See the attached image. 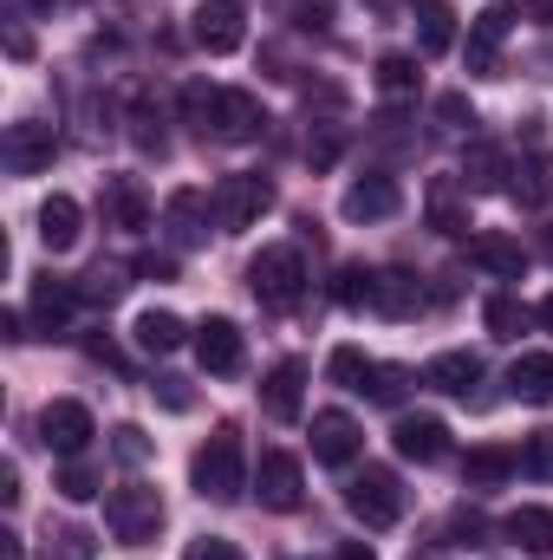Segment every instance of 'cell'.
I'll return each mask as SVG.
<instances>
[{"label": "cell", "instance_id": "cell-3", "mask_svg": "<svg viewBox=\"0 0 553 560\" xmlns=\"http://www.w3.org/2000/svg\"><path fill=\"white\" fill-rule=\"evenodd\" d=\"M248 287H255V300L268 306V313H293L299 306V293H306V261H299V248H261L255 261H248Z\"/></svg>", "mask_w": 553, "mask_h": 560}, {"label": "cell", "instance_id": "cell-52", "mask_svg": "<svg viewBox=\"0 0 553 560\" xmlns=\"http://www.w3.org/2000/svg\"><path fill=\"white\" fill-rule=\"evenodd\" d=\"M534 319H541V326H548V332H553V293H548V300H541V306H534Z\"/></svg>", "mask_w": 553, "mask_h": 560}, {"label": "cell", "instance_id": "cell-23", "mask_svg": "<svg viewBox=\"0 0 553 560\" xmlns=\"http://www.w3.org/2000/svg\"><path fill=\"white\" fill-rule=\"evenodd\" d=\"M502 535H508L521 555L553 560V509H515V515L502 522Z\"/></svg>", "mask_w": 553, "mask_h": 560}, {"label": "cell", "instance_id": "cell-6", "mask_svg": "<svg viewBox=\"0 0 553 560\" xmlns=\"http://www.w3.org/2000/svg\"><path fill=\"white\" fill-rule=\"evenodd\" d=\"M268 209H274V183H268V176L235 170V176H222V183H215V222H222V235L255 229Z\"/></svg>", "mask_w": 553, "mask_h": 560}, {"label": "cell", "instance_id": "cell-11", "mask_svg": "<svg viewBox=\"0 0 553 560\" xmlns=\"http://www.w3.org/2000/svg\"><path fill=\"white\" fill-rule=\"evenodd\" d=\"M358 450H365V430H358L352 411H319V418H313V463L345 469Z\"/></svg>", "mask_w": 553, "mask_h": 560}, {"label": "cell", "instance_id": "cell-18", "mask_svg": "<svg viewBox=\"0 0 553 560\" xmlns=\"http://www.w3.org/2000/svg\"><path fill=\"white\" fill-rule=\"evenodd\" d=\"M79 235H85V209L72 196H46L39 202V242H46V255H72Z\"/></svg>", "mask_w": 553, "mask_h": 560}, {"label": "cell", "instance_id": "cell-54", "mask_svg": "<svg viewBox=\"0 0 553 560\" xmlns=\"http://www.w3.org/2000/svg\"><path fill=\"white\" fill-rule=\"evenodd\" d=\"M528 13H553V0H528Z\"/></svg>", "mask_w": 553, "mask_h": 560}, {"label": "cell", "instance_id": "cell-26", "mask_svg": "<svg viewBox=\"0 0 553 560\" xmlns=\"http://www.w3.org/2000/svg\"><path fill=\"white\" fill-rule=\"evenodd\" d=\"M508 392H515L521 405H548L553 398V352H521V359L508 365Z\"/></svg>", "mask_w": 553, "mask_h": 560}, {"label": "cell", "instance_id": "cell-21", "mask_svg": "<svg viewBox=\"0 0 553 560\" xmlns=\"http://www.w3.org/2000/svg\"><path fill=\"white\" fill-rule=\"evenodd\" d=\"M469 261H475L482 275H495V280H521V268H528L521 242H515V235H502V229H482V235L469 242Z\"/></svg>", "mask_w": 553, "mask_h": 560}, {"label": "cell", "instance_id": "cell-44", "mask_svg": "<svg viewBox=\"0 0 553 560\" xmlns=\"http://www.w3.org/2000/svg\"><path fill=\"white\" fill-rule=\"evenodd\" d=\"M150 392H156V405H163V411H189V405H196V392H189V378H156Z\"/></svg>", "mask_w": 553, "mask_h": 560}, {"label": "cell", "instance_id": "cell-5", "mask_svg": "<svg viewBox=\"0 0 553 560\" xmlns=\"http://www.w3.org/2000/svg\"><path fill=\"white\" fill-rule=\"evenodd\" d=\"M345 509H352V522H365L372 535H378V528H398V522H404V482H398L391 469H358V476L345 482Z\"/></svg>", "mask_w": 553, "mask_h": 560}, {"label": "cell", "instance_id": "cell-41", "mask_svg": "<svg viewBox=\"0 0 553 560\" xmlns=\"http://www.w3.org/2000/svg\"><path fill=\"white\" fill-rule=\"evenodd\" d=\"M118 293H125V275H118V268H92V275L79 280V300H98V306H111Z\"/></svg>", "mask_w": 553, "mask_h": 560}, {"label": "cell", "instance_id": "cell-9", "mask_svg": "<svg viewBox=\"0 0 553 560\" xmlns=\"http://www.w3.org/2000/svg\"><path fill=\"white\" fill-rule=\"evenodd\" d=\"M255 495H261V509L293 515V509H299V495H306L299 456H286V450H261V463H255Z\"/></svg>", "mask_w": 553, "mask_h": 560}, {"label": "cell", "instance_id": "cell-30", "mask_svg": "<svg viewBox=\"0 0 553 560\" xmlns=\"http://www.w3.org/2000/svg\"><path fill=\"white\" fill-rule=\"evenodd\" d=\"M508 176H515V183H508V196H515L521 209H541V202L553 196V170H548V156H521V163H515Z\"/></svg>", "mask_w": 553, "mask_h": 560}, {"label": "cell", "instance_id": "cell-8", "mask_svg": "<svg viewBox=\"0 0 553 560\" xmlns=\"http://www.w3.org/2000/svg\"><path fill=\"white\" fill-rule=\"evenodd\" d=\"M92 436H98V423H92V411H85L79 398H52V405L39 411V443H46L52 456H85Z\"/></svg>", "mask_w": 553, "mask_h": 560}, {"label": "cell", "instance_id": "cell-12", "mask_svg": "<svg viewBox=\"0 0 553 560\" xmlns=\"http://www.w3.org/2000/svg\"><path fill=\"white\" fill-rule=\"evenodd\" d=\"M52 150H59V131H52V125H39V118H26V125H13V131H7L0 163H7L13 176H39V170L52 163Z\"/></svg>", "mask_w": 553, "mask_h": 560}, {"label": "cell", "instance_id": "cell-7", "mask_svg": "<svg viewBox=\"0 0 553 560\" xmlns=\"http://www.w3.org/2000/svg\"><path fill=\"white\" fill-rule=\"evenodd\" d=\"M196 26V46L202 52H215V59H228V52H242L248 46V20H242V0H202L196 13H189Z\"/></svg>", "mask_w": 553, "mask_h": 560}, {"label": "cell", "instance_id": "cell-34", "mask_svg": "<svg viewBox=\"0 0 553 560\" xmlns=\"http://www.w3.org/2000/svg\"><path fill=\"white\" fill-rule=\"evenodd\" d=\"M482 326H489L495 339H521V332H528V306L508 300V293H495V300L482 306Z\"/></svg>", "mask_w": 553, "mask_h": 560}, {"label": "cell", "instance_id": "cell-43", "mask_svg": "<svg viewBox=\"0 0 553 560\" xmlns=\"http://www.w3.org/2000/svg\"><path fill=\"white\" fill-rule=\"evenodd\" d=\"M183 560H248L235 541H222V535H196L189 548H183Z\"/></svg>", "mask_w": 553, "mask_h": 560}, {"label": "cell", "instance_id": "cell-32", "mask_svg": "<svg viewBox=\"0 0 553 560\" xmlns=\"http://www.w3.org/2000/svg\"><path fill=\"white\" fill-rule=\"evenodd\" d=\"M416 85H423V72H416L411 52H385V59H378V92H385V98H411Z\"/></svg>", "mask_w": 553, "mask_h": 560}, {"label": "cell", "instance_id": "cell-27", "mask_svg": "<svg viewBox=\"0 0 553 560\" xmlns=\"http://www.w3.org/2000/svg\"><path fill=\"white\" fill-rule=\"evenodd\" d=\"M372 306H378L385 319H411L416 306H423V287H416L411 268H385V275H378V293H372Z\"/></svg>", "mask_w": 553, "mask_h": 560}, {"label": "cell", "instance_id": "cell-37", "mask_svg": "<svg viewBox=\"0 0 553 560\" xmlns=\"http://www.w3.org/2000/svg\"><path fill=\"white\" fill-rule=\"evenodd\" d=\"M131 143L163 156V112H156V98H150V92H138V105H131Z\"/></svg>", "mask_w": 553, "mask_h": 560}, {"label": "cell", "instance_id": "cell-4", "mask_svg": "<svg viewBox=\"0 0 553 560\" xmlns=\"http://www.w3.org/2000/svg\"><path fill=\"white\" fill-rule=\"evenodd\" d=\"M105 528H111L125 548L156 541V528H163V495H156L150 482H118V489L105 495Z\"/></svg>", "mask_w": 553, "mask_h": 560}, {"label": "cell", "instance_id": "cell-51", "mask_svg": "<svg viewBox=\"0 0 553 560\" xmlns=\"http://www.w3.org/2000/svg\"><path fill=\"white\" fill-rule=\"evenodd\" d=\"M339 560H378V555H372V541H345V548H339Z\"/></svg>", "mask_w": 553, "mask_h": 560}, {"label": "cell", "instance_id": "cell-35", "mask_svg": "<svg viewBox=\"0 0 553 560\" xmlns=\"http://www.w3.org/2000/svg\"><path fill=\"white\" fill-rule=\"evenodd\" d=\"M52 489H59L66 502H92V495H98V469H92L85 456H66V463H59V482H52Z\"/></svg>", "mask_w": 553, "mask_h": 560}, {"label": "cell", "instance_id": "cell-53", "mask_svg": "<svg viewBox=\"0 0 553 560\" xmlns=\"http://www.w3.org/2000/svg\"><path fill=\"white\" fill-rule=\"evenodd\" d=\"M541 261H553V229H541Z\"/></svg>", "mask_w": 553, "mask_h": 560}, {"label": "cell", "instance_id": "cell-49", "mask_svg": "<svg viewBox=\"0 0 553 560\" xmlns=\"http://www.w3.org/2000/svg\"><path fill=\"white\" fill-rule=\"evenodd\" d=\"M0 502H7V509H13V502H20V469H13V463H7V469H0Z\"/></svg>", "mask_w": 553, "mask_h": 560}, {"label": "cell", "instance_id": "cell-55", "mask_svg": "<svg viewBox=\"0 0 553 560\" xmlns=\"http://www.w3.org/2000/svg\"><path fill=\"white\" fill-rule=\"evenodd\" d=\"M33 7H52V0H33Z\"/></svg>", "mask_w": 553, "mask_h": 560}, {"label": "cell", "instance_id": "cell-25", "mask_svg": "<svg viewBox=\"0 0 553 560\" xmlns=\"http://www.w3.org/2000/svg\"><path fill=\"white\" fill-rule=\"evenodd\" d=\"M515 469H521V450H502V443H482V450L462 456V482H469V489H495V482H508Z\"/></svg>", "mask_w": 553, "mask_h": 560}, {"label": "cell", "instance_id": "cell-42", "mask_svg": "<svg viewBox=\"0 0 553 560\" xmlns=\"http://www.w3.org/2000/svg\"><path fill=\"white\" fill-rule=\"evenodd\" d=\"M92 555H98V541L85 528H59L52 535V560H92Z\"/></svg>", "mask_w": 553, "mask_h": 560}, {"label": "cell", "instance_id": "cell-50", "mask_svg": "<svg viewBox=\"0 0 553 560\" xmlns=\"http://www.w3.org/2000/svg\"><path fill=\"white\" fill-rule=\"evenodd\" d=\"M0 560H26V548H20V535H13V528H0Z\"/></svg>", "mask_w": 553, "mask_h": 560}, {"label": "cell", "instance_id": "cell-48", "mask_svg": "<svg viewBox=\"0 0 553 560\" xmlns=\"http://www.w3.org/2000/svg\"><path fill=\"white\" fill-rule=\"evenodd\" d=\"M85 352H92V359H98V365H125V352H118V346H111V339H85Z\"/></svg>", "mask_w": 553, "mask_h": 560}, {"label": "cell", "instance_id": "cell-10", "mask_svg": "<svg viewBox=\"0 0 553 560\" xmlns=\"http://www.w3.org/2000/svg\"><path fill=\"white\" fill-rule=\"evenodd\" d=\"M196 359H202V372L209 378H235L242 365H248V339H242V326L235 319H202L196 326Z\"/></svg>", "mask_w": 553, "mask_h": 560}, {"label": "cell", "instance_id": "cell-24", "mask_svg": "<svg viewBox=\"0 0 553 560\" xmlns=\"http://www.w3.org/2000/svg\"><path fill=\"white\" fill-rule=\"evenodd\" d=\"M423 378H430L436 392H449V398H469L475 378H482V359H475V352H436V359L423 365Z\"/></svg>", "mask_w": 553, "mask_h": 560}, {"label": "cell", "instance_id": "cell-28", "mask_svg": "<svg viewBox=\"0 0 553 560\" xmlns=\"http://www.w3.org/2000/svg\"><path fill=\"white\" fill-rule=\"evenodd\" d=\"M131 339H138V352H150V359H163V352H176V346L189 339V326H183L176 313H163V306H150V313H138V326H131Z\"/></svg>", "mask_w": 553, "mask_h": 560}, {"label": "cell", "instance_id": "cell-16", "mask_svg": "<svg viewBox=\"0 0 553 560\" xmlns=\"http://www.w3.org/2000/svg\"><path fill=\"white\" fill-rule=\"evenodd\" d=\"M521 20V7H489V13H475V26H469V72L475 79H489L495 72V59H502V39H508V26Z\"/></svg>", "mask_w": 553, "mask_h": 560}, {"label": "cell", "instance_id": "cell-36", "mask_svg": "<svg viewBox=\"0 0 553 560\" xmlns=\"http://www.w3.org/2000/svg\"><path fill=\"white\" fill-rule=\"evenodd\" d=\"M372 293H378V275L358 268V261H345L339 280H332V300H339V306H372Z\"/></svg>", "mask_w": 553, "mask_h": 560}, {"label": "cell", "instance_id": "cell-38", "mask_svg": "<svg viewBox=\"0 0 553 560\" xmlns=\"http://www.w3.org/2000/svg\"><path fill=\"white\" fill-rule=\"evenodd\" d=\"M332 13H339V0H286V20H293L299 33H326Z\"/></svg>", "mask_w": 553, "mask_h": 560}, {"label": "cell", "instance_id": "cell-29", "mask_svg": "<svg viewBox=\"0 0 553 560\" xmlns=\"http://www.w3.org/2000/svg\"><path fill=\"white\" fill-rule=\"evenodd\" d=\"M456 46V13L443 0H416V52H449Z\"/></svg>", "mask_w": 553, "mask_h": 560}, {"label": "cell", "instance_id": "cell-13", "mask_svg": "<svg viewBox=\"0 0 553 560\" xmlns=\"http://www.w3.org/2000/svg\"><path fill=\"white\" fill-rule=\"evenodd\" d=\"M339 209H345V222H385V215L404 209V189H398V176H378V170H372V176H358V183L345 189Z\"/></svg>", "mask_w": 553, "mask_h": 560}, {"label": "cell", "instance_id": "cell-39", "mask_svg": "<svg viewBox=\"0 0 553 560\" xmlns=\"http://www.w3.org/2000/svg\"><path fill=\"white\" fill-rule=\"evenodd\" d=\"M404 392H411V372H404V365H378L365 398H378V405H404Z\"/></svg>", "mask_w": 553, "mask_h": 560}, {"label": "cell", "instance_id": "cell-2", "mask_svg": "<svg viewBox=\"0 0 553 560\" xmlns=\"http://www.w3.org/2000/svg\"><path fill=\"white\" fill-rule=\"evenodd\" d=\"M189 482H196V495L202 502H242V489L255 482L248 476V450H242V430L235 423H215V436L196 450V463H189Z\"/></svg>", "mask_w": 553, "mask_h": 560}, {"label": "cell", "instance_id": "cell-17", "mask_svg": "<svg viewBox=\"0 0 553 560\" xmlns=\"http://www.w3.org/2000/svg\"><path fill=\"white\" fill-rule=\"evenodd\" d=\"M462 189H469L462 176H430V189H423V215H430L436 235H469V196H462Z\"/></svg>", "mask_w": 553, "mask_h": 560}, {"label": "cell", "instance_id": "cell-20", "mask_svg": "<svg viewBox=\"0 0 553 560\" xmlns=\"http://www.w3.org/2000/svg\"><path fill=\"white\" fill-rule=\"evenodd\" d=\"M391 443H398L404 463H443L449 456V423L443 418H398Z\"/></svg>", "mask_w": 553, "mask_h": 560}, {"label": "cell", "instance_id": "cell-46", "mask_svg": "<svg viewBox=\"0 0 553 560\" xmlns=\"http://www.w3.org/2000/svg\"><path fill=\"white\" fill-rule=\"evenodd\" d=\"M436 118H443L449 131H462V125H475V118H469V98H462V92H443V98H436Z\"/></svg>", "mask_w": 553, "mask_h": 560}, {"label": "cell", "instance_id": "cell-45", "mask_svg": "<svg viewBox=\"0 0 553 560\" xmlns=\"http://www.w3.org/2000/svg\"><path fill=\"white\" fill-rule=\"evenodd\" d=\"M521 469H534V476H553V430L528 436V450H521Z\"/></svg>", "mask_w": 553, "mask_h": 560}, {"label": "cell", "instance_id": "cell-22", "mask_svg": "<svg viewBox=\"0 0 553 560\" xmlns=\"http://www.w3.org/2000/svg\"><path fill=\"white\" fill-rule=\"evenodd\" d=\"M72 306H79V287H72V280H59V275H39V280H33V319H39L46 332H66Z\"/></svg>", "mask_w": 553, "mask_h": 560}, {"label": "cell", "instance_id": "cell-40", "mask_svg": "<svg viewBox=\"0 0 553 560\" xmlns=\"http://www.w3.org/2000/svg\"><path fill=\"white\" fill-rule=\"evenodd\" d=\"M111 456L138 469V463H150V436H143L138 423H118V430H111Z\"/></svg>", "mask_w": 553, "mask_h": 560}, {"label": "cell", "instance_id": "cell-15", "mask_svg": "<svg viewBox=\"0 0 553 560\" xmlns=\"http://www.w3.org/2000/svg\"><path fill=\"white\" fill-rule=\"evenodd\" d=\"M98 209H105V229H125V235L150 229V196H143L138 176H105V189H98Z\"/></svg>", "mask_w": 553, "mask_h": 560}, {"label": "cell", "instance_id": "cell-19", "mask_svg": "<svg viewBox=\"0 0 553 560\" xmlns=\"http://www.w3.org/2000/svg\"><path fill=\"white\" fill-rule=\"evenodd\" d=\"M209 209H215V202H209L202 189H176V196L163 202V229H169V242H176V248H196V242L209 235Z\"/></svg>", "mask_w": 553, "mask_h": 560}, {"label": "cell", "instance_id": "cell-31", "mask_svg": "<svg viewBox=\"0 0 553 560\" xmlns=\"http://www.w3.org/2000/svg\"><path fill=\"white\" fill-rule=\"evenodd\" d=\"M326 372H332V385H345V392H372V372H378V359H365L358 346H332Z\"/></svg>", "mask_w": 553, "mask_h": 560}, {"label": "cell", "instance_id": "cell-14", "mask_svg": "<svg viewBox=\"0 0 553 560\" xmlns=\"http://www.w3.org/2000/svg\"><path fill=\"white\" fill-rule=\"evenodd\" d=\"M261 411L274 423H299V411H306V365L299 359H280L261 378Z\"/></svg>", "mask_w": 553, "mask_h": 560}, {"label": "cell", "instance_id": "cell-33", "mask_svg": "<svg viewBox=\"0 0 553 560\" xmlns=\"http://www.w3.org/2000/svg\"><path fill=\"white\" fill-rule=\"evenodd\" d=\"M502 176H508L502 150H495V143H475L469 163H462V183H469V189H502Z\"/></svg>", "mask_w": 553, "mask_h": 560}, {"label": "cell", "instance_id": "cell-47", "mask_svg": "<svg viewBox=\"0 0 553 560\" xmlns=\"http://www.w3.org/2000/svg\"><path fill=\"white\" fill-rule=\"evenodd\" d=\"M138 275H143V280H176V255H143Z\"/></svg>", "mask_w": 553, "mask_h": 560}, {"label": "cell", "instance_id": "cell-1", "mask_svg": "<svg viewBox=\"0 0 553 560\" xmlns=\"http://www.w3.org/2000/svg\"><path fill=\"white\" fill-rule=\"evenodd\" d=\"M183 125H196L202 138H222V143H248L261 125H268V112H261V98L255 92H242V85H183Z\"/></svg>", "mask_w": 553, "mask_h": 560}]
</instances>
